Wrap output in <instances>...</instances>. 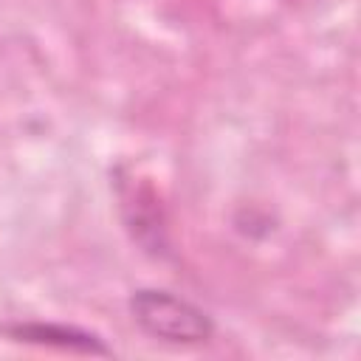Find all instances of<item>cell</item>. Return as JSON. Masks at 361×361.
I'll use <instances>...</instances> for the list:
<instances>
[{"mask_svg":"<svg viewBox=\"0 0 361 361\" xmlns=\"http://www.w3.org/2000/svg\"><path fill=\"white\" fill-rule=\"evenodd\" d=\"M118 209H121V220H124L133 243H138L152 257L169 254L164 209L149 183H144L138 178L118 180Z\"/></svg>","mask_w":361,"mask_h":361,"instance_id":"2","label":"cell"},{"mask_svg":"<svg viewBox=\"0 0 361 361\" xmlns=\"http://www.w3.org/2000/svg\"><path fill=\"white\" fill-rule=\"evenodd\" d=\"M127 310L141 333L164 344L192 347L214 336V319L192 299L166 288H135L127 299Z\"/></svg>","mask_w":361,"mask_h":361,"instance_id":"1","label":"cell"},{"mask_svg":"<svg viewBox=\"0 0 361 361\" xmlns=\"http://www.w3.org/2000/svg\"><path fill=\"white\" fill-rule=\"evenodd\" d=\"M6 333L14 341L34 347H54L76 355H113V347L99 333L65 322H14L6 324Z\"/></svg>","mask_w":361,"mask_h":361,"instance_id":"3","label":"cell"}]
</instances>
